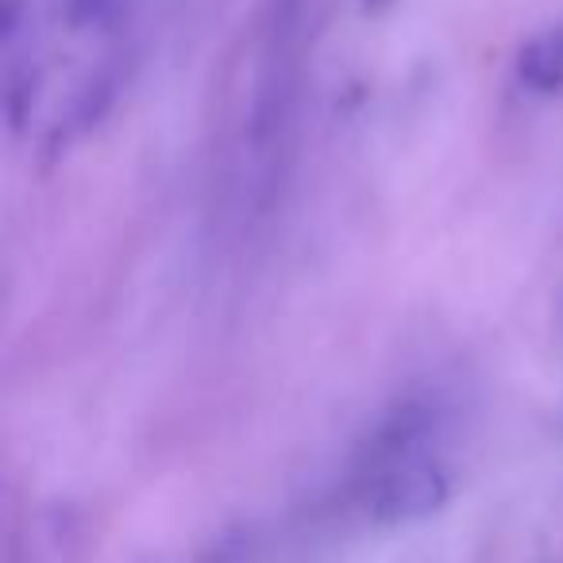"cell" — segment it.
<instances>
[{
  "label": "cell",
  "instance_id": "1",
  "mask_svg": "<svg viewBox=\"0 0 563 563\" xmlns=\"http://www.w3.org/2000/svg\"><path fill=\"white\" fill-rule=\"evenodd\" d=\"M444 498V478L437 467L424 463H409L401 471H390L378 486V514L386 517H417L429 514L437 501Z\"/></svg>",
  "mask_w": 563,
  "mask_h": 563
},
{
  "label": "cell",
  "instance_id": "2",
  "mask_svg": "<svg viewBox=\"0 0 563 563\" xmlns=\"http://www.w3.org/2000/svg\"><path fill=\"white\" fill-rule=\"evenodd\" d=\"M517 74H521L525 86L540 89H560L563 86V40L560 32H548L540 40H532L529 47L521 51V63H517Z\"/></svg>",
  "mask_w": 563,
  "mask_h": 563
},
{
  "label": "cell",
  "instance_id": "3",
  "mask_svg": "<svg viewBox=\"0 0 563 563\" xmlns=\"http://www.w3.org/2000/svg\"><path fill=\"white\" fill-rule=\"evenodd\" d=\"M560 40H563V27H560Z\"/></svg>",
  "mask_w": 563,
  "mask_h": 563
}]
</instances>
